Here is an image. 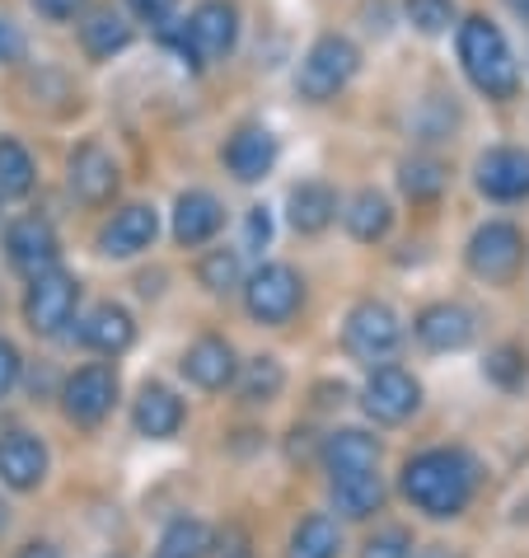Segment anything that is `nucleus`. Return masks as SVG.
Wrapping results in <instances>:
<instances>
[{"label": "nucleus", "instance_id": "obj_1", "mask_svg": "<svg viewBox=\"0 0 529 558\" xmlns=\"http://www.w3.org/2000/svg\"><path fill=\"white\" fill-rule=\"evenodd\" d=\"M398 488H403V498H408L417 511H427L431 521H450L473 502L478 464L464 451H445V446L441 451H422L403 464Z\"/></svg>", "mask_w": 529, "mask_h": 558}, {"label": "nucleus", "instance_id": "obj_2", "mask_svg": "<svg viewBox=\"0 0 529 558\" xmlns=\"http://www.w3.org/2000/svg\"><path fill=\"white\" fill-rule=\"evenodd\" d=\"M459 61H464V75L473 81L478 95H488V99H516V89H520V61H516V52H510L506 34L492 20L473 14V20L459 24Z\"/></svg>", "mask_w": 529, "mask_h": 558}, {"label": "nucleus", "instance_id": "obj_3", "mask_svg": "<svg viewBox=\"0 0 529 558\" xmlns=\"http://www.w3.org/2000/svg\"><path fill=\"white\" fill-rule=\"evenodd\" d=\"M356 66H361L356 43L342 38V34H323L315 48L305 52L300 75H295V89H300V99H309V104H329L337 89H347Z\"/></svg>", "mask_w": 529, "mask_h": 558}, {"label": "nucleus", "instance_id": "obj_4", "mask_svg": "<svg viewBox=\"0 0 529 558\" xmlns=\"http://www.w3.org/2000/svg\"><path fill=\"white\" fill-rule=\"evenodd\" d=\"M342 348L366 366H384L403 348V319L394 315V305H384V301L352 305L347 324H342Z\"/></svg>", "mask_w": 529, "mask_h": 558}, {"label": "nucleus", "instance_id": "obj_5", "mask_svg": "<svg viewBox=\"0 0 529 558\" xmlns=\"http://www.w3.org/2000/svg\"><path fill=\"white\" fill-rule=\"evenodd\" d=\"M75 305H81V282L61 268H48L38 277H28L24 291V324L38 338H61L66 324L75 319Z\"/></svg>", "mask_w": 529, "mask_h": 558}, {"label": "nucleus", "instance_id": "obj_6", "mask_svg": "<svg viewBox=\"0 0 529 558\" xmlns=\"http://www.w3.org/2000/svg\"><path fill=\"white\" fill-rule=\"evenodd\" d=\"M464 258H469V272L478 282L506 287V282H516V272L525 268V235L510 221H488L473 230Z\"/></svg>", "mask_w": 529, "mask_h": 558}, {"label": "nucleus", "instance_id": "obj_7", "mask_svg": "<svg viewBox=\"0 0 529 558\" xmlns=\"http://www.w3.org/2000/svg\"><path fill=\"white\" fill-rule=\"evenodd\" d=\"M239 38V14L230 0H201L188 14V24L179 28V52L193 61V66H207V61L230 57Z\"/></svg>", "mask_w": 529, "mask_h": 558}, {"label": "nucleus", "instance_id": "obj_8", "mask_svg": "<svg viewBox=\"0 0 529 558\" xmlns=\"http://www.w3.org/2000/svg\"><path fill=\"white\" fill-rule=\"evenodd\" d=\"M300 301H305V282L291 263H262V268L244 282V310L258 324H268V329L286 324L295 310H300Z\"/></svg>", "mask_w": 529, "mask_h": 558}, {"label": "nucleus", "instance_id": "obj_9", "mask_svg": "<svg viewBox=\"0 0 529 558\" xmlns=\"http://www.w3.org/2000/svg\"><path fill=\"white\" fill-rule=\"evenodd\" d=\"M118 404V371L103 362L81 366L75 376L61 385V413L71 417L75 427H99Z\"/></svg>", "mask_w": 529, "mask_h": 558}, {"label": "nucleus", "instance_id": "obj_10", "mask_svg": "<svg viewBox=\"0 0 529 558\" xmlns=\"http://www.w3.org/2000/svg\"><path fill=\"white\" fill-rule=\"evenodd\" d=\"M361 409L376 417V423H408V417L422 409V385H417L413 371L403 366H376L361 385Z\"/></svg>", "mask_w": 529, "mask_h": 558}, {"label": "nucleus", "instance_id": "obj_11", "mask_svg": "<svg viewBox=\"0 0 529 558\" xmlns=\"http://www.w3.org/2000/svg\"><path fill=\"white\" fill-rule=\"evenodd\" d=\"M473 183H478L482 197H492V203H525L529 197V150L492 146L488 155H478Z\"/></svg>", "mask_w": 529, "mask_h": 558}, {"label": "nucleus", "instance_id": "obj_12", "mask_svg": "<svg viewBox=\"0 0 529 558\" xmlns=\"http://www.w3.org/2000/svg\"><path fill=\"white\" fill-rule=\"evenodd\" d=\"M57 254H61V244H57V230H52L48 216H20V221H10L5 258H10L14 272L38 277V272L57 268Z\"/></svg>", "mask_w": 529, "mask_h": 558}, {"label": "nucleus", "instance_id": "obj_13", "mask_svg": "<svg viewBox=\"0 0 529 558\" xmlns=\"http://www.w3.org/2000/svg\"><path fill=\"white\" fill-rule=\"evenodd\" d=\"M71 193H75V203H85V207L113 203V193H118V160L99 142L75 146V155H71Z\"/></svg>", "mask_w": 529, "mask_h": 558}, {"label": "nucleus", "instance_id": "obj_14", "mask_svg": "<svg viewBox=\"0 0 529 558\" xmlns=\"http://www.w3.org/2000/svg\"><path fill=\"white\" fill-rule=\"evenodd\" d=\"M48 478V446L34 432H5L0 437V484L14 493H34Z\"/></svg>", "mask_w": 529, "mask_h": 558}, {"label": "nucleus", "instance_id": "obj_15", "mask_svg": "<svg viewBox=\"0 0 529 558\" xmlns=\"http://www.w3.org/2000/svg\"><path fill=\"white\" fill-rule=\"evenodd\" d=\"M413 333L427 352H459L473 343V315L455 301H435L413 319Z\"/></svg>", "mask_w": 529, "mask_h": 558}, {"label": "nucleus", "instance_id": "obj_16", "mask_svg": "<svg viewBox=\"0 0 529 558\" xmlns=\"http://www.w3.org/2000/svg\"><path fill=\"white\" fill-rule=\"evenodd\" d=\"M155 235H160V216H155V207L132 203V207L113 211V221L99 230V254H108V258H132V254L150 250Z\"/></svg>", "mask_w": 529, "mask_h": 558}, {"label": "nucleus", "instance_id": "obj_17", "mask_svg": "<svg viewBox=\"0 0 529 558\" xmlns=\"http://www.w3.org/2000/svg\"><path fill=\"white\" fill-rule=\"evenodd\" d=\"M183 376H188L197 390H225V385H235V371H239V362H235V348L225 343V338H216V333H207V338H197V343L183 352Z\"/></svg>", "mask_w": 529, "mask_h": 558}, {"label": "nucleus", "instance_id": "obj_18", "mask_svg": "<svg viewBox=\"0 0 529 558\" xmlns=\"http://www.w3.org/2000/svg\"><path fill=\"white\" fill-rule=\"evenodd\" d=\"M81 343L89 352H99V356H122V352L136 343V319L122 305L103 301V305H95L81 319Z\"/></svg>", "mask_w": 529, "mask_h": 558}, {"label": "nucleus", "instance_id": "obj_19", "mask_svg": "<svg viewBox=\"0 0 529 558\" xmlns=\"http://www.w3.org/2000/svg\"><path fill=\"white\" fill-rule=\"evenodd\" d=\"M276 165V136L268 128H239L235 136L225 142V169L235 174L239 183H258L268 179Z\"/></svg>", "mask_w": 529, "mask_h": 558}, {"label": "nucleus", "instance_id": "obj_20", "mask_svg": "<svg viewBox=\"0 0 529 558\" xmlns=\"http://www.w3.org/2000/svg\"><path fill=\"white\" fill-rule=\"evenodd\" d=\"M329 498L347 521H366L384 507V478L380 470H352L329 478Z\"/></svg>", "mask_w": 529, "mask_h": 558}, {"label": "nucleus", "instance_id": "obj_21", "mask_svg": "<svg viewBox=\"0 0 529 558\" xmlns=\"http://www.w3.org/2000/svg\"><path fill=\"white\" fill-rule=\"evenodd\" d=\"M132 423H136L142 437L169 441L183 427V399L169 390V385H142V395H136V409H132Z\"/></svg>", "mask_w": 529, "mask_h": 558}, {"label": "nucleus", "instance_id": "obj_22", "mask_svg": "<svg viewBox=\"0 0 529 558\" xmlns=\"http://www.w3.org/2000/svg\"><path fill=\"white\" fill-rule=\"evenodd\" d=\"M225 226V207L216 203L211 193H183L179 203H174V240L179 244H188V250H197V244H207L216 240V230Z\"/></svg>", "mask_w": 529, "mask_h": 558}, {"label": "nucleus", "instance_id": "obj_23", "mask_svg": "<svg viewBox=\"0 0 529 558\" xmlns=\"http://www.w3.org/2000/svg\"><path fill=\"white\" fill-rule=\"evenodd\" d=\"M286 216H291V226L300 230V235H319V230H329L333 216H337V193L329 189V183H319V179L295 183L291 197H286Z\"/></svg>", "mask_w": 529, "mask_h": 558}, {"label": "nucleus", "instance_id": "obj_24", "mask_svg": "<svg viewBox=\"0 0 529 558\" xmlns=\"http://www.w3.org/2000/svg\"><path fill=\"white\" fill-rule=\"evenodd\" d=\"M323 470H329V478L352 470H380V441L361 427H342L323 441Z\"/></svg>", "mask_w": 529, "mask_h": 558}, {"label": "nucleus", "instance_id": "obj_25", "mask_svg": "<svg viewBox=\"0 0 529 558\" xmlns=\"http://www.w3.org/2000/svg\"><path fill=\"white\" fill-rule=\"evenodd\" d=\"M342 226H347V235H352V240L376 244V240L389 235V226H394V207H389V197H384V193L361 189L347 207H342Z\"/></svg>", "mask_w": 529, "mask_h": 558}, {"label": "nucleus", "instance_id": "obj_26", "mask_svg": "<svg viewBox=\"0 0 529 558\" xmlns=\"http://www.w3.org/2000/svg\"><path fill=\"white\" fill-rule=\"evenodd\" d=\"M81 43H85V52L95 57V61H108L113 52H122V48L132 43V24L122 20L118 10L99 5V10H89V14H85V24H81Z\"/></svg>", "mask_w": 529, "mask_h": 558}, {"label": "nucleus", "instance_id": "obj_27", "mask_svg": "<svg viewBox=\"0 0 529 558\" xmlns=\"http://www.w3.org/2000/svg\"><path fill=\"white\" fill-rule=\"evenodd\" d=\"M342 554V531L333 517H305L300 525L291 531V545H286V558H337Z\"/></svg>", "mask_w": 529, "mask_h": 558}, {"label": "nucleus", "instance_id": "obj_28", "mask_svg": "<svg viewBox=\"0 0 529 558\" xmlns=\"http://www.w3.org/2000/svg\"><path fill=\"white\" fill-rule=\"evenodd\" d=\"M235 385H239L244 404H272V399L286 390V366L276 362V356H248L235 371Z\"/></svg>", "mask_w": 529, "mask_h": 558}, {"label": "nucleus", "instance_id": "obj_29", "mask_svg": "<svg viewBox=\"0 0 529 558\" xmlns=\"http://www.w3.org/2000/svg\"><path fill=\"white\" fill-rule=\"evenodd\" d=\"M398 189L413 197V203H435L445 193V165L431 160V155H413L398 169Z\"/></svg>", "mask_w": 529, "mask_h": 558}, {"label": "nucleus", "instance_id": "obj_30", "mask_svg": "<svg viewBox=\"0 0 529 558\" xmlns=\"http://www.w3.org/2000/svg\"><path fill=\"white\" fill-rule=\"evenodd\" d=\"M160 558H207L211 554V531L193 517H179L164 525L160 535V549H155Z\"/></svg>", "mask_w": 529, "mask_h": 558}, {"label": "nucleus", "instance_id": "obj_31", "mask_svg": "<svg viewBox=\"0 0 529 558\" xmlns=\"http://www.w3.org/2000/svg\"><path fill=\"white\" fill-rule=\"evenodd\" d=\"M34 189V155L14 136H0V197H24Z\"/></svg>", "mask_w": 529, "mask_h": 558}, {"label": "nucleus", "instance_id": "obj_32", "mask_svg": "<svg viewBox=\"0 0 529 558\" xmlns=\"http://www.w3.org/2000/svg\"><path fill=\"white\" fill-rule=\"evenodd\" d=\"M197 282L211 296H230L235 287H244V268H239V250H211L197 263Z\"/></svg>", "mask_w": 529, "mask_h": 558}, {"label": "nucleus", "instance_id": "obj_33", "mask_svg": "<svg viewBox=\"0 0 529 558\" xmlns=\"http://www.w3.org/2000/svg\"><path fill=\"white\" fill-rule=\"evenodd\" d=\"M403 5H408V20L422 34H445L455 24V0H403Z\"/></svg>", "mask_w": 529, "mask_h": 558}, {"label": "nucleus", "instance_id": "obj_34", "mask_svg": "<svg viewBox=\"0 0 529 558\" xmlns=\"http://www.w3.org/2000/svg\"><path fill=\"white\" fill-rule=\"evenodd\" d=\"M413 554V535L403 525H384L361 545V558H408Z\"/></svg>", "mask_w": 529, "mask_h": 558}, {"label": "nucleus", "instance_id": "obj_35", "mask_svg": "<svg viewBox=\"0 0 529 558\" xmlns=\"http://www.w3.org/2000/svg\"><path fill=\"white\" fill-rule=\"evenodd\" d=\"M211 549H216V558H254V545H248V535L239 525H225V531L211 539Z\"/></svg>", "mask_w": 529, "mask_h": 558}, {"label": "nucleus", "instance_id": "obj_36", "mask_svg": "<svg viewBox=\"0 0 529 558\" xmlns=\"http://www.w3.org/2000/svg\"><path fill=\"white\" fill-rule=\"evenodd\" d=\"M127 5H132V14H136L142 24L164 28L169 20H174V5H179V0H127Z\"/></svg>", "mask_w": 529, "mask_h": 558}, {"label": "nucleus", "instance_id": "obj_37", "mask_svg": "<svg viewBox=\"0 0 529 558\" xmlns=\"http://www.w3.org/2000/svg\"><path fill=\"white\" fill-rule=\"evenodd\" d=\"M34 10L52 24H66V20H81L85 14V0H34Z\"/></svg>", "mask_w": 529, "mask_h": 558}, {"label": "nucleus", "instance_id": "obj_38", "mask_svg": "<svg viewBox=\"0 0 529 558\" xmlns=\"http://www.w3.org/2000/svg\"><path fill=\"white\" fill-rule=\"evenodd\" d=\"M20 371H24L20 352H14V343H5V338H0V399H5L14 385H20Z\"/></svg>", "mask_w": 529, "mask_h": 558}, {"label": "nucleus", "instance_id": "obj_39", "mask_svg": "<svg viewBox=\"0 0 529 558\" xmlns=\"http://www.w3.org/2000/svg\"><path fill=\"white\" fill-rule=\"evenodd\" d=\"M510 362H516V348H502V352H496L492 362H488V371H492V376L502 380V385H516L525 366H510Z\"/></svg>", "mask_w": 529, "mask_h": 558}, {"label": "nucleus", "instance_id": "obj_40", "mask_svg": "<svg viewBox=\"0 0 529 558\" xmlns=\"http://www.w3.org/2000/svg\"><path fill=\"white\" fill-rule=\"evenodd\" d=\"M24 57V34L10 20H0V61H20Z\"/></svg>", "mask_w": 529, "mask_h": 558}, {"label": "nucleus", "instance_id": "obj_41", "mask_svg": "<svg viewBox=\"0 0 529 558\" xmlns=\"http://www.w3.org/2000/svg\"><path fill=\"white\" fill-rule=\"evenodd\" d=\"M272 235V221H268V207H254L248 211V244H262Z\"/></svg>", "mask_w": 529, "mask_h": 558}, {"label": "nucleus", "instance_id": "obj_42", "mask_svg": "<svg viewBox=\"0 0 529 558\" xmlns=\"http://www.w3.org/2000/svg\"><path fill=\"white\" fill-rule=\"evenodd\" d=\"M20 558H61L57 545H48V539H34V545H24Z\"/></svg>", "mask_w": 529, "mask_h": 558}, {"label": "nucleus", "instance_id": "obj_43", "mask_svg": "<svg viewBox=\"0 0 529 558\" xmlns=\"http://www.w3.org/2000/svg\"><path fill=\"white\" fill-rule=\"evenodd\" d=\"M408 558H459L455 549H445V545H427V549H413Z\"/></svg>", "mask_w": 529, "mask_h": 558}, {"label": "nucleus", "instance_id": "obj_44", "mask_svg": "<svg viewBox=\"0 0 529 558\" xmlns=\"http://www.w3.org/2000/svg\"><path fill=\"white\" fill-rule=\"evenodd\" d=\"M506 10L516 14V20H525V24H529V0H506Z\"/></svg>", "mask_w": 529, "mask_h": 558}, {"label": "nucleus", "instance_id": "obj_45", "mask_svg": "<svg viewBox=\"0 0 529 558\" xmlns=\"http://www.w3.org/2000/svg\"><path fill=\"white\" fill-rule=\"evenodd\" d=\"M5 525H10V507L0 502V535H5Z\"/></svg>", "mask_w": 529, "mask_h": 558}, {"label": "nucleus", "instance_id": "obj_46", "mask_svg": "<svg viewBox=\"0 0 529 558\" xmlns=\"http://www.w3.org/2000/svg\"><path fill=\"white\" fill-rule=\"evenodd\" d=\"M155 558H160V554H155Z\"/></svg>", "mask_w": 529, "mask_h": 558}]
</instances>
